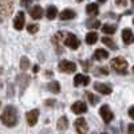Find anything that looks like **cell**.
<instances>
[{
    "mask_svg": "<svg viewBox=\"0 0 134 134\" xmlns=\"http://www.w3.org/2000/svg\"><path fill=\"white\" fill-rule=\"evenodd\" d=\"M0 121L2 124L7 127H15L19 122V113L18 109L14 105H7L2 113V117H0Z\"/></svg>",
    "mask_w": 134,
    "mask_h": 134,
    "instance_id": "1",
    "label": "cell"
},
{
    "mask_svg": "<svg viewBox=\"0 0 134 134\" xmlns=\"http://www.w3.org/2000/svg\"><path fill=\"white\" fill-rule=\"evenodd\" d=\"M64 38H63V43L66 47H70L71 50H76L78 47L81 46V39L78 38L75 34H71V32H64ZM57 38L58 39H62V36H59L57 34Z\"/></svg>",
    "mask_w": 134,
    "mask_h": 134,
    "instance_id": "2",
    "label": "cell"
},
{
    "mask_svg": "<svg viewBox=\"0 0 134 134\" xmlns=\"http://www.w3.org/2000/svg\"><path fill=\"white\" fill-rule=\"evenodd\" d=\"M110 66L113 67L114 71H117V72H119V74H126L127 67H129L127 60H126L125 58H122V57H117V58H114V59H111V60H110Z\"/></svg>",
    "mask_w": 134,
    "mask_h": 134,
    "instance_id": "3",
    "label": "cell"
},
{
    "mask_svg": "<svg viewBox=\"0 0 134 134\" xmlns=\"http://www.w3.org/2000/svg\"><path fill=\"white\" fill-rule=\"evenodd\" d=\"M58 69H59L60 72L71 74V72H75V71H76V63H74V62H71V60L62 59V60L58 63Z\"/></svg>",
    "mask_w": 134,
    "mask_h": 134,
    "instance_id": "4",
    "label": "cell"
},
{
    "mask_svg": "<svg viewBox=\"0 0 134 134\" xmlns=\"http://www.w3.org/2000/svg\"><path fill=\"white\" fill-rule=\"evenodd\" d=\"M16 83L19 86V94L20 95H23L24 91H26V88L28 87L30 85V76L24 72H21V74H18L16 76Z\"/></svg>",
    "mask_w": 134,
    "mask_h": 134,
    "instance_id": "5",
    "label": "cell"
},
{
    "mask_svg": "<svg viewBox=\"0 0 134 134\" xmlns=\"http://www.w3.org/2000/svg\"><path fill=\"white\" fill-rule=\"evenodd\" d=\"M99 115H100V118L103 119L105 124H110V122L114 119V113L110 110L109 105L100 106V109H99Z\"/></svg>",
    "mask_w": 134,
    "mask_h": 134,
    "instance_id": "6",
    "label": "cell"
},
{
    "mask_svg": "<svg viewBox=\"0 0 134 134\" xmlns=\"http://www.w3.org/2000/svg\"><path fill=\"white\" fill-rule=\"evenodd\" d=\"M74 127L78 134H87V131H88V125L85 118H76L74 122Z\"/></svg>",
    "mask_w": 134,
    "mask_h": 134,
    "instance_id": "7",
    "label": "cell"
},
{
    "mask_svg": "<svg viewBox=\"0 0 134 134\" xmlns=\"http://www.w3.org/2000/svg\"><path fill=\"white\" fill-rule=\"evenodd\" d=\"M14 7H15V2H14V0H0V8H2L3 14L7 18L14 12Z\"/></svg>",
    "mask_w": 134,
    "mask_h": 134,
    "instance_id": "8",
    "label": "cell"
},
{
    "mask_svg": "<svg viewBox=\"0 0 134 134\" xmlns=\"http://www.w3.org/2000/svg\"><path fill=\"white\" fill-rule=\"evenodd\" d=\"M38 119H39V110L38 109H32L26 113V121H27L28 126H31V127L35 126Z\"/></svg>",
    "mask_w": 134,
    "mask_h": 134,
    "instance_id": "9",
    "label": "cell"
},
{
    "mask_svg": "<svg viewBox=\"0 0 134 134\" xmlns=\"http://www.w3.org/2000/svg\"><path fill=\"white\" fill-rule=\"evenodd\" d=\"M24 26H26V15H24L23 11H19L18 15L14 19V27H15V30L21 31L24 28Z\"/></svg>",
    "mask_w": 134,
    "mask_h": 134,
    "instance_id": "10",
    "label": "cell"
},
{
    "mask_svg": "<svg viewBox=\"0 0 134 134\" xmlns=\"http://www.w3.org/2000/svg\"><path fill=\"white\" fill-rule=\"evenodd\" d=\"M71 111L74 114H83L87 111V105L83 102V100H76V102H74L71 105Z\"/></svg>",
    "mask_w": 134,
    "mask_h": 134,
    "instance_id": "11",
    "label": "cell"
},
{
    "mask_svg": "<svg viewBox=\"0 0 134 134\" xmlns=\"http://www.w3.org/2000/svg\"><path fill=\"white\" fill-rule=\"evenodd\" d=\"M93 86H94V90H95V91H98L99 94H103V95H110L111 91H113L109 85L102 83V82H95Z\"/></svg>",
    "mask_w": 134,
    "mask_h": 134,
    "instance_id": "12",
    "label": "cell"
},
{
    "mask_svg": "<svg viewBox=\"0 0 134 134\" xmlns=\"http://www.w3.org/2000/svg\"><path fill=\"white\" fill-rule=\"evenodd\" d=\"M90 83V76L87 75H83V74H76L75 78H74V86L78 87V86H87Z\"/></svg>",
    "mask_w": 134,
    "mask_h": 134,
    "instance_id": "13",
    "label": "cell"
},
{
    "mask_svg": "<svg viewBox=\"0 0 134 134\" xmlns=\"http://www.w3.org/2000/svg\"><path fill=\"white\" fill-rule=\"evenodd\" d=\"M134 40V35H133V31L130 28H125L122 30V42H124L125 46H130Z\"/></svg>",
    "mask_w": 134,
    "mask_h": 134,
    "instance_id": "14",
    "label": "cell"
},
{
    "mask_svg": "<svg viewBox=\"0 0 134 134\" xmlns=\"http://www.w3.org/2000/svg\"><path fill=\"white\" fill-rule=\"evenodd\" d=\"M58 16L60 18V20H71L76 16V12L74 9H70V8H67V9H63L60 14H58Z\"/></svg>",
    "mask_w": 134,
    "mask_h": 134,
    "instance_id": "15",
    "label": "cell"
},
{
    "mask_svg": "<svg viewBox=\"0 0 134 134\" xmlns=\"http://www.w3.org/2000/svg\"><path fill=\"white\" fill-rule=\"evenodd\" d=\"M86 14L90 15L91 18H95L97 15H99V5L97 3H90L86 5Z\"/></svg>",
    "mask_w": 134,
    "mask_h": 134,
    "instance_id": "16",
    "label": "cell"
},
{
    "mask_svg": "<svg viewBox=\"0 0 134 134\" xmlns=\"http://www.w3.org/2000/svg\"><path fill=\"white\" fill-rule=\"evenodd\" d=\"M30 15H31V18H32L34 20H39V19L43 16V8H42L39 4L34 5V7L31 8V11H30Z\"/></svg>",
    "mask_w": 134,
    "mask_h": 134,
    "instance_id": "17",
    "label": "cell"
},
{
    "mask_svg": "<svg viewBox=\"0 0 134 134\" xmlns=\"http://www.w3.org/2000/svg\"><path fill=\"white\" fill-rule=\"evenodd\" d=\"M93 58L95 60H105V59L109 58V52L106 50H103V48H97L94 51V54H93Z\"/></svg>",
    "mask_w": 134,
    "mask_h": 134,
    "instance_id": "18",
    "label": "cell"
},
{
    "mask_svg": "<svg viewBox=\"0 0 134 134\" xmlns=\"http://www.w3.org/2000/svg\"><path fill=\"white\" fill-rule=\"evenodd\" d=\"M69 119H67L66 115H62L59 119H58V124H57V129L59 131H66L67 129H69Z\"/></svg>",
    "mask_w": 134,
    "mask_h": 134,
    "instance_id": "19",
    "label": "cell"
},
{
    "mask_svg": "<svg viewBox=\"0 0 134 134\" xmlns=\"http://www.w3.org/2000/svg\"><path fill=\"white\" fill-rule=\"evenodd\" d=\"M46 16H47L48 20H54L58 16V8L55 5H48L47 9H46Z\"/></svg>",
    "mask_w": 134,
    "mask_h": 134,
    "instance_id": "20",
    "label": "cell"
},
{
    "mask_svg": "<svg viewBox=\"0 0 134 134\" xmlns=\"http://www.w3.org/2000/svg\"><path fill=\"white\" fill-rule=\"evenodd\" d=\"M47 88L52 93V94H59L60 93V83L58 81H52L47 85Z\"/></svg>",
    "mask_w": 134,
    "mask_h": 134,
    "instance_id": "21",
    "label": "cell"
},
{
    "mask_svg": "<svg viewBox=\"0 0 134 134\" xmlns=\"http://www.w3.org/2000/svg\"><path fill=\"white\" fill-rule=\"evenodd\" d=\"M102 43L105 44V46H107L109 48L114 50V51H117V50H118L117 43H115L113 39H111V38H109V36H103V38H102Z\"/></svg>",
    "mask_w": 134,
    "mask_h": 134,
    "instance_id": "22",
    "label": "cell"
},
{
    "mask_svg": "<svg viewBox=\"0 0 134 134\" xmlns=\"http://www.w3.org/2000/svg\"><path fill=\"white\" fill-rule=\"evenodd\" d=\"M100 28H102V32L103 34H107V35H113V34L117 31V26L115 24H110V23L103 24Z\"/></svg>",
    "mask_w": 134,
    "mask_h": 134,
    "instance_id": "23",
    "label": "cell"
},
{
    "mask_svg": "<svg viewBox=\"0 0 134 134\" xmlns=\"http://www.w3.org/2000/svg\"><path fill=\"white\" fill-rule=\"evenodd\" d=\"M102 24H100V21L98 20V19H93V18H90L88 20H86V27L87 28H90V30H93V28H98V27H100Z\"/></svg>",
    "mask_w": 134,
    "mask_h": 134,
    "instance_id": "24",
    "label": "cell"
},
{
    "mask_svg": "<svg viewBox=\"0 0 134 134\" xmlns=\"http://www.w3.org/2000/svg\"><path fill=\"white\" fill-rule=\"evenodd\" d=\"M98 42V35L97 32H88L86 35V43L90 44V46H93V44H95Z\"/></svg>",
    "mask_w": 134,
    "mask_h": 134,
    "instance_id": "25",
    "label": "cell"
},
{
    "mask_svg": "<svg viewBox=\"0 0 134 134\" xmlns=\"http://www.w3.org/2000/svg\"><path fill=\"white\" fill-rule=\"evenodd\" d=\"M51 42H52V44H54V47H55V51H57V54H58V55L63 54V48H62V46H60V43L58 42L57 35H54V36L51 38Z\"/></svg>",
    "mask_w": 134,
    "mask_h": 134,
    "instance_id": "26",
    "label": "cell"
},
{
    "mask_svg": "<svg viewBox=\"0 0 134 134\" xmlns=\"http://www.w3.org/2000/svg\"><path fill=\"white\" fill-rule=\"evenodd\" d=\"M30 66H31V62H30V59H28L27 57H21V58H20V69H21V70H23V71L28 70Z\"/></svg>",
    "mask_w": 134,
    "mask_h": 134,
    "instance_id": "27",
    "label": "cell"
},
{
    "mask_svg": "<svg viewBox=\"0 0 134 134\" xmlns=\"http://www.w3.org/2000/svg\"><path fill=\"white\" fill-rule=\"evenodd\" d=\"M79 64L82 66V69L85 70V71H91L94 67H93V62L91 60H79Z\"/></svg>",
    "mask_w": 134,
    "mask_h": 134,
    "instance_id": "28",
    "label": "cell"
},
{
    "mask_svg": "<svg viewBox=\"0 0 134 134\" xmlns=\"http://www.w3.org/2000/svg\"><path fill=\"white\" fill-rule=\"evenodd\" d=\"M86 95H87V98H88V102H90V105H91V106H95V105L99 102V100H100V99H99V97L94 95V94H93V93H90V91H88Z\"/></svg>",
    "mask_w": 134,
    "mask_h": 134,
    "instance_id": "29",
    "label": "cell"
},
{
    "mask_svg": "<svg viewBox=\"0 0 134 134\" xmlns=\"http://www.w3.org/2000/svg\"><path fill=\"white\" fill-rule=\"evenodd\" d=\"M27 31H28L30 34H36V32L39 31V26H38V24H28V26H27Z\"/></svg>",
    "mask_w": 134,
    "mask_h": 134,
    "instance_id": "30",
    "label": "cell"
},
{
    "mask_svg": "<svg viewBox=\"0 0 134 134\" xmlns=\"http://www.w3.org/2000/svg\"><path fill=\"white\" fill-rule=\"evenodd\" d=\"M95 74L107 75V74H109V70H107V67H97V69H95Z\"/></svg>",
    "mask_w": 134,
    "mask_h": 134,
    "instance_id": "31",
    "label": "cell"
},
{
    "mask_svg": "<svg viewBox=\"0 0 134 134\" xmlns=\"http://www.w3.org/2000/svg\"><path fill=\"white\" fill-rule=\"evenodd\" d=\"M55 103H57V99H46V102H44V105L50 106V107H54Z\"/></svg>",
    "mask_w": 134,
    "mask_h": 134,
    "instance_id": "32",
    "label": "cell"
},
{
    "mask_svg": "<svg viewBox=\"0 0 134 134\" xmlns=\"http://www.w3.org/2000/svg\"><path fill=\"white\" fill-rule=\"evenodd\" d=\"M117 7H125L127 4V0H115Z\"/></svg>",
    "mask_w": 134,
    "mask_h": 134,
    "instance_id": "33",
    "label": "cell"
},
{
    "mask_svg": "<svg viewBox=\"0 0 134 134\" xmlns=\"http://www.w3.org/2000/svg\"><path fill=\"white\" fill-rule=\"evenodd\" d=\"M8 88H9V90H8V97H12L14 95V86L8 85Z\"/></svg>",
    "mask_w": 134,
    "mask_h": 134,
    "instance_id": "34",
    "label": "cell"
},
{
    "mask_svg": "<svg viewBox=\"0 0 134 134\" xmlns=\"http://www.w3.org/2000/svg\"><path fill=\"white\" fill-rule=\"evenodd\" d=\"M30 3H31V0H21V2H20V4L23 5V7H28Z\"/></svg>",
    "mask_w": 134,
    "mask_h": 134,
    "instance_id": "35",
    "label": "cell"
},
{
    "mask_svg": "<svg viewBox=\"0 0 134 134\" xmlns=\"http://www.w3.org/2000/svg\"><path fill=\"white\" fill-rule=\"evenodd\" d=\"M129 117L133 119L134 118V107L131 106V107H129Z\"/></svg>",
    "mask_w": 134,
    "mask_h": 134,
    "instance_id": "36",
    "label": "cell"
},
{
    "mask_svg": "<svg viewBox=\"0 0 134 134\" xmlns=\"http://www.w3.org/2000/svg\"><path fill=\"white\" fill-rule=\"evenodd\" d=\"M133 124H129L127 125V134H133Z\"/></svg>",
    "mask_w": 134,
    "mask_h": 134,
    "instance_id": "37",
    "label": "cell"
},
{
    "mask_svg": "<svg viewBox=\"0 0 134 134\" xmlns=\"http://www.w3.org/2000/svg\"><path fill=\"white\" fill-rule=\"evenodd\" d=\"M32 71H34V72L36 74V72L39 71V66H38V64H35V66H34V69H32Z\"/></svg>",
    "mask_w": 134,
    "mask_h": 134,
    "instance_id": "38",
    "label": "cell"
},
{
    "mask_svg": "<svg viewBox=\"0 0 134 134\" xmlns=\"http://www.w3.org/2000/svg\"><path fill=\"white\" fill-rule=\"evenodd\" d=\"M46 75H47V76H52L54 72H52V71H46Z\"/></svg>",
    "mask_w": 134,
    "mask_h": 134,
    "instance_id": "39",
    "label": "cell"
},
{
    "mask_svg": "<svg viewBox=\"0 0 134 134\" xmlns=\"http://www.w3.org/2000/svg\"><path fill=\"white\" fill-rule=\"evenodd\" d=\"M98 2H99V3H106L107 0H98Z\"/></svg>",
    "mask_w": 134,
    "mask_h": 134,
    "instance_id": "40",
    "label": "cell"
},
{
    "mask_svg": "<svg viewBox=\"0 0 134 134\" xmlns=\"http://www.w3.org/2000/svg\"><path fill=\"white\" fill-rule=\"evenodd\" d=\"M3 72V67H0V74H2Z\"/></svg>",
    "mask_w": 134,
    "mask_h": 134,
    "instance_id": "41",
    "label": "cell"
},
{
    "mask_svg": "<svg viewBox=\"0 0 134 134\" xmlns=\"http://www.w3.org/2000/svg\"><path fill=\"white\" fill-rule=\"evenodd\" d=\"M2 21H3V18H2V16H0V23H2Z\"/></svg>",
    "mask_w": 134,
    "mask_h": 134,
    "instance_id": "42",
    "label": "cell"
},
{
    "mask_svg": "<svg viewBox=\"0 0 134 134\" xmlns=\"http://www.w3.org/2000/svg\"><path fill=\"white\" fill-rule=\"evenodd\" d=\"M76 2H78V3H81V2H83V0H76Z\"/></svg>",
    "mask_w": 134,
    "mask_h": 134,
    "instance_id": "43",
    "label": "cell"
},
{
    "mask_svg": "<svg viewBox=\"0 0 134 134\" xmlns=\"http://www.w3.org/2000/svg\"><path fill=\"white\" fill-rule=\"evenodd\" d=\"M130 2H131V3H134V0H130Z\"/></svg>",
    "mask_w": 134,
    "mask_h": 134,
    "instance_id": "44",
    "label": "cell"
},
{
    "mask_svg": "<svg viewBox=\"0 0 134 134\" xmlns=\"http://www.w3.org/2000/svg\"><path fill=\"white\" fill-rule=\"evenodd\" d=\"M100 134H106V133H100Z\"/></svg>",
    "mask_w": 134,
    "mask_h": 134,
    "instance_id": "45",
    "label": "cell"
},
{
    "mask_svg": "<svg viewBox=\"0 0 134 134\" xmlns=\"http://www.w3.org/2000/svg\"><path fill=\"white\" fill-rule=\"evenodd\" d=\"M0 105H2V102H0Z\"/></svg>",
    "mask_w": 134,
    "mask_h": 134,
    "instance_id": "46",
    "label": "cell"
}]
</instances>
